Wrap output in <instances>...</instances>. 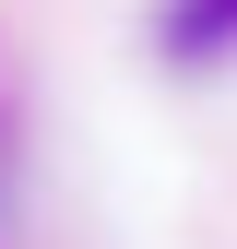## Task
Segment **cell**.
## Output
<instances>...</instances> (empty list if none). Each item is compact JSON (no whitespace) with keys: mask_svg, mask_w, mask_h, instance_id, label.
I'll return each instance as SVG.
<instances>
[{"mask_svg":"<svg viewBox=\"0 0 237 249\" xmlns=\"http://www.w3.org/2000/svg\"><path fill=\"white\" fill-rule=\"evenodd\" d=\"M237 36V0H190V12H166V48L178 59H202V48H225Z\"/></svg>","mask_w":237,"mask_h":249,"instance_id":"1","label":"cell"}]
</instances>
